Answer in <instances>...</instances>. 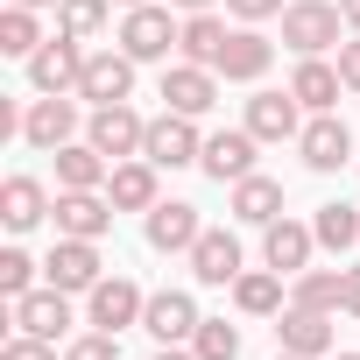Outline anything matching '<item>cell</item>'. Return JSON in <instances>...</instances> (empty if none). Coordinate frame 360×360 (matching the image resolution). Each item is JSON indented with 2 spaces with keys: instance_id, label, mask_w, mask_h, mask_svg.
<instances>
[{
  "instance_id": "44",
  "label": "cell",
  "mask_w": 360,
  "mask_h": 360,
  "mask_svg": "<svg viewBox=\"0 0 360 360\" xmlns=\"http://www.w3.org/2000/svg\"><path fill=\"white\" fill-rule=\"evenodd\" d=\"M120 8H148V0H120Z\"/></svg>"
},
{
  "instance_id": "22",
  "label": "cell",
  "mask_w": 360,
  "mask_h": 360,
  "mask_svg": "<svg viewBox=\"0 0 360 360\" xmlns=\"http://www.w3.org/2000/svg\"><path fill=\"white\" fill-rule=\"evenodd\" d=\"M57 205H50V191L36 184V176H8V191H0V219H8V233H29V226H43Z\"/></svg>"
},
{
  "instance_id": "34",
  "label": "cell",
  "mask_w": 360,
  "mask_h": 360,
  "mask_svg": "<svg viewBox=\"0 0 360 360\" xmlns=\"http://www.w3.org/2000/svg\"><path fill=\"white\" fill-rule=\"evenodd\" d=\"M29 283H36V262L22 255V248H8V255H0V297H29Z\"/></svg>"
},
{
  "instance_id": "29",
  "label": "cell",
  "mask_w": 360,
  "mask_h": 360,
  "mask_svg": "<svg viewBox=\"0 0 360 360\" xmlns=\"http://www.w3.org/2000/svg\"><path fill=\"white\" fill-rule=\"evenodd\" d=\"M339 290H346V269H297L290 304H304V311H339Z\"/></svg>"
},
{
  "instance_id": "24",
  "label": "cell",
  "mask_w": 360,
  "mask_h": 360,
  "mask_svg": "<svg viewBox=\"0 0 360 360\" xmlns=\"http://www.w3.org/2000/svg\"><path fill=\"white\" fill-rule=\"evenodd\" d=\"M339 64H325V57H304L297 71H290V92H297V106H311V113H332L339 106Z\"/></svg>"
},
{
  "instance_id": "23",
  "label": "cell",
  "mask_w": 360,
  "mask_h": 360,
  "mask_svg": "<svg viewBox=\"0 0 360 360\" xmlns=\"http://www.w3.org/2000/svg\"><path fill=\"white\" fill-rule=\"evenodd\" d=\"M113 176V162L92 148V141H64L57 148V191H99Z\"/></svg>"
},
{
  "instance_id": "12",
  "label": "cell",
  "mask_w": 360,
  "mask_h": 360,
  "mask_svg": "<svg viewBox=\"0 0 360 360\" xmlns=\"http://www.w3.org/2000/svg\"><path fill=\"white\" fill-rule=\"evenodd\" d=\"M297 148H304V169H318V176H332L346 155H353V134H346V120L339 113H318L304 134H297Z\"/></svg>"
},
{
  "instance_id": "18",
  "label": "cell",
  "mask_w": 360,
  "mask_h": 360,
  "mask_svg": "<svg viewBox=\"0 0 360 360\" xmlns=\"http://www.w3.org/2000/svg\"><path fill=\"white\" fill-rule=\"evenodd\" d=\"M141 325H148L162 346L191 339V332H198V304H191V290H155V297H148V311H141Z\"/></svg>"
},
{
  "instance_id": "2",
  "label": "cell",
  "mask_w": 360,
  "mask_h": 360,
  "mask_svg": "<svg viewBox=\"0 0 360 360\" xmlns=\"http://www.w3.org/2000/svg\"><path fill=\"white\" fill-rule=\"evenodd\" d=\"M85 141L106 155V162H127V155H141V141H148V120L120 99V106H92V120H85Z\"/></svg>"
},
{
  "instance_id": "39",
  "label": "cell",
  "mask_w": 360,
  "mask_h": 360,
  "mask_svg": "<svg viewBox=\"0 0 360 360\" xmlns=\"http://www.w3.org/2000/svg\"><path fill=\"white\" fill-rule=\"evenodd\" d=\"M339 311H353V318H360V269H346V290H339Z\"/></svg>"
},
{
  "instance_id": "1",
  "label": "cell",
  "mask_w": 360,
  "mask_h": 360,
  "mask_svg": "<svg viewBox=\"0 0 360 360\" xmlns=\"http://www.w3.org/2000/svg\"><path fill=\"white\" fill-rule=\"evenodd\" d=\"M339 0H290L283 8V43L297 57H318V50H339Z\"/></svg>"
},
{
  "instance_id": "3",
  "label": "cell",
  "mask_w": 360,
  "mask_h": 360,
  "mask_svg": "<svg viewBox=\"0 0 360 360\" xmlns=\"http://www.w3.org/2000/svg\"><path fill=\"white\" fill-rule=\"evenodd\" d=\"M141 311H148V297H141V283H127V276H99V283L85 290V325H99V332L141 325Z\"/></svg>"
},
{
  "instance_id": "36",
  "label": "cell",
  "mask_w": 360,
  "mask_h": 360,
  "mask_svg": "<svg viewBox=\"0 0 360 360\" xmlns=\"http://www.w3.org/2000/svg\"><path fill=\"white\" fill-rule=\"evenodd\" d=\"M0 360H57V346H50V339H36V332H15L8 346H0Z\"/></svg>"
},
{
  "instance_id": "32",
  "label": "cell",
  "mask_w": 360,
  "mask_h": 360,
  "mask_svg": "<svg viewBox=\"0 0 360 360\" xmlns=\"http://www.w3.org/2000/svg\"><path fill=\"white\" fill-rule=\"evenodd\" d=\"M191 353H198V360H240V332H233L226 318H198Z\"/></svg>"
},
{
  "instance_id": "35",
  "label": "cell",
  "mask_w": 360,
  "mask_h": 360,
  "mask_svg": "<svg viewBox=\"0 0 360 360\" xmlns=\"http://www.w3.org/2000/svg\"><path fill=\"white\" fill-rule=\"evenodd\" d=\"M64 360H120V332H99V325H92L85 339H71Z\"/></svg>"
},
{
  "instance_id": "4",
  "label": "cell",
  "mask_w": 360,
  "mask_h": 360,
  "mask_svg": "<svg viewBox=\"0 0 360 360\" xmlns=\"http://www.w3.org/2000/svg\"><path fill=\"white\" fill-rule=\"evenodd\" d=\"M141 155L155 162V169H184V162H198L205 155V141H198V127H191V113H155L148 120V141H141Z\"/></svg>"
},
{
  "instance_id": "16",
  "label": "cell",
  "mask_w": 360,
  "mask_h": 360,
  "mask_svg": "<svg viewBox=\"0 0 360 360\" xmlns=\"http://www.w3.org/2000/svg\"><path fill=\"white\" fill-rule=\"evenodd\" d=\"M64 297H71V290H57V283H50V290H29V297H15V304H8V311H15V332L57 339V332L71 325V304H64Z\"/></svg>"
},
{
  "instance_id": "25",
  "label": "cell",
  "mask_w": 360,
  "mask_h": 360,
  "mask_svg": "<svg viewBox=\"0 0 360 360\" xmlns=\"http://www.w3.org/2000/svg\"><path fill=\"white\" fill-rule=\"evenodd\" d=\"M43 269H50V283H57V290H92V283H99V248L64 233V240H57V255H50Z\"/></svg>"
},
{
  "instance_id": "9",
  "label": "cell",
  "mask_w": 360,
  "mask_h": 360,
  "mask_svg": "<svg viewBox=\"0 0 360 360\" xmlns=\"http://www.w3.org/2000/svg\"><path fill=\"white\" fill-rule=\"evenodd\" d=\"M162 99H169V113H212L219 106V71L212 64H169L162 71Z\"/></svg>"
},
{
  "instance_id": "26",
  "label": "cell",
  "mask_w": 360,
  "mask_h": 360,
  "mask_svg": "<svg viewBox=\"0 0 360 360\" xmlns=\"http://www.w3.org/2000/svg\"><path fill=\"white\" fill-rule=\"evenodd\" d=\"M233 219H248V226H269V219H283V184L276 176H240L233 184Z\"/></svg>"
},
{
  "instance_id": "17",
  "label": "cell",
  "mask_w": 360,
  "mask_h": 360,
  "mask_svg": "<svg viewBox=\"0 0 360 360\" xmlns=\"http://www.w3.org/2000/svg\"><path fill=\"white\" fill-rule=\"evenodd\" d=\"M276 339H283V353L318 360V353H332V311H304V304H290V311L276 318Z\"/></svg>"
},
{
  "instance_id": "37",
  "label": "cell",
  "mask_w": 360,
  "mask_h": 360,
  "mask_svg": "<svg viewBox=\"0 0 360 360\" xmlns=\"http://www.w3.org/2000/svg\"><path fill=\"white\" fill-rule=\"evenodd\" d=\"M226 8H233L240 22H269V15H283V0H226Z\"/></svg>"
},
{
  "instance_id": "14",
  "label": "cell",
  "mask_w": 360,
  "mask_h": 360,
  "mask_svg": "<svg viewBox=\"0 0 360 360\" xmlns=\"http://www.w3.org/2000/svg\"><path fill=\"white\" fill-rule=\"evenodd\" d=\"M311 248H318V233H311V226H297V219H269V226H262V262H269L276 276L311 269Z\"/></svg>"
},
{
  "instance_id": "7",
  "label": "cell",
  "mask_w": 360,
  "mask_h": 360,
  "mask_svg": "<svg viewBox=\"0 0 360 360\" xmlns=\"http://www.w3.org/2000/svg\"><path fill=\"white\" fill-rule=\"evenodd\" d=\"M127 92H134V57H127V50H92V57H85V78H78V99L120 106Z\"/></svg>"
},
{
  "instance_id": "41",
  "label": "cell",
  "mask_w": 360,
  "mask_h": 360,
  "mask_svg": "<svg viewBox=\"0 0 360 360\" xmlns=\"http://www.w3.org/2000/svg\"><path fill=\"white\" fill-rule=\"evenodd\" d=\"M176 8H184V15H212V0H176Z\"/></svg>"
},
{
  "instance_id": "5",
  "label": "cell",
  "mask_w": 360,
  "mask_h": 360,
  "mask_svg": "<svg viewBox=\"0 0 360 360\" xmlns=\"http://www.w3.org/2000/svg\"><path fill=\"white\" fill-rule=\"evenodd\" d=\"M85 43L78 36H50L36 57H29V85L36 92H78V78H85Z\"/></svg>"
},
{
  "instance_id": "46",
  "label": "cell",
  "mask_w": 360,
  "mask_h": 360,
  "mask_svg": "<svg viewBox=\"0 0 360 360\" xmlns=\"http://www.w3.org/2000/svg\"><path fill=\"white\" fill-rule=\"evenodd\" d=\"M332 360H360V353H332Z\"/></svg>"
},
{
  "instance_id": "19",
  "label": "cell",
  "mask_w": 360,
  "mask_h": 360,
  "mask_svg": "<svg viewBox=\"0 0 360 360\" xmlns=\"http://www.w3.org/2000/svg\"><path fill=\"white\" fill-rule=\"evenodd\" d=\"M198 169L212 176V184H240V176H255V134L248 127L240 134H212L205 155H198Z\"/></svg>"
},
{
  "instance_id": "28",
  "label": "cell",
  "mask_w": 360,
  "mask_h": 360,
  "mask_svg": "<svg viewBox=\"0 0 360 360\" xmlns=\"http://www.w3.org/2000/svg\"><path fill=\"white\" fill-rule=\"evenodd\" d=\"M176 50H184V64H219V50H226V22H219V15H191L184 36H176Z\"/></svg>"
},
{
  "instance_id": "42",
  "label": "cell",
  "mask_w": 360,
  "mask_h": 360,
  "mask_svg": "<svg viewBox=\"0 0 360 360\" xmlns=\"http://www.w3.org/2000/svg\"><path fill=\"white\" fill-rule=\"evenodd\" d=\"M155 360H198V353H184V346H162V353H155Z\"/></svg>"
},
{
  "instance_id": "11",
  "label": "cell",
  "mask_w": 360,
  "mask_h": 360,
  "mask_svg": "<svg viewBox=\"0 0 360 360\" xmlns=\"http://www.w3.org/2000/svg\"><path fill=\"white\" fill-rule=\"evenodd\" d=\"M269 64H276V43H269L262 29H233L212 71H219V78H233V85H255V78H269Z\"/></svg>"
},
{
  "instance_id": "15",
  "label": "cell",
  "mask_w": 360,
  "mask_h": 360,
  "mask_svg": "<svg viewBox=\"0 0 360 360\" xmlns=\"http://www.w3.org/2000/svg\"><path fill=\"white\" fill-rule=\"evenodd\" d=\"M191 276H198V283H212V290H226V283L240 276V240H233L226 226H205V233H198V248H191Z\"/></svg>"
},
{
  "instance_id": "13",
  "label": "cell",
  "mask_w": 360,
  "mask_h": 360,
  "mask_svg": "<svg viewBox=\"0 0 360 360\" xmlns=\"http://www.w3.org/2000/svg\"><path fill=\"white\" fill-rule=\"evenodd\" d=\"M106 226H113V198H106V191H57V233L99 240Z\"/></svg>"
},
{
  "instance_id": "40",
  "label": "cell",
  "mask_w": 360,
  "mask_h": 360,
  "mask_svg": "<svg viewBox=\"0 0 360 360\" xmlns=\"http://www.w3.org/2000/svg\"><path fill=\"white\" fill-rule=\"evenodd\" d=\"M339 15H346V29L360 36V0H339Z\"/></svg>"
},
{
  "instance_id": "38",
  "label": "cell",
  "mask_w": 360,
  "mask_h": 360,
  "mask_svg": "<svg viewBox=\"0 0 360 360\" xmlns=\"http://www.w3.org/2000/svg\"><path fill=\"white\" fill-rule=\"evenodd\" d=\"M339 78L360 92V36H353V43H339Z\"/></svg>"
},
{
  "instance_id": "8",
  "label": "cell",
  "mask_w": 360,
  "mask_h": 360,
  "mask_svg": "<svg viewBox=\"0 0 360 360\" xmlns=\"http://www.w3.org/2000/svg\"><path fill=\"white\" fill-rule=\"evenodd\" d=\"M198 205H184V198H155L148 205V248L155 255H191L198 248Z\"/></svg>"
},
{
  "instance_id": "45",
  "label": "cell",
  "mask_w": 360,
  "mask_h": 360,
  "mask_svg": "<svg viewBox=\"0 0 360 360\" xmlns=\"http://www.w3.org/2000/svg\"><path fill=\"white\" fill-rule=\"evenodd\" d=\"M276 360H304V353H276Z\"/></svg>"
},
{
  "instance_id": "10",
  "label": "cell",
  "mask_w": 360,
  "mask_h": 360,
  "mask_svg": "<svg viewBox=\"0 0 360 360\" xmlns=\"http://www.w3.org/2000/svg\"><path fill=\"white\" fill-rule=\"evenodd\" d=\"M71 134H78V106H71L64 92H43V99L22 113V141H29V148H50V155H57Z\"/></svg>"
},
{
  "instance_id": "27",
  "label": "cell",
  "mask_w": 360,
  "mask_h": 360,
  "mask_svg": "<svg viewBox=\"0 0 360 360\" xmlns=\"http://www.w3.org/2000/svg\"><path fill=\"white\" fill-rule=\"evenodd\" d=\"M233 304H240L248 318L283 311V276H276V269H240V276H233Z\"/></svg>"
},
{
  "instance_id": "20",
  "label": "cell",
  "mask_w": 360,
  "mask_h": 360,
  "mask_svg": "<svg viewBox=\"0 0 360 360\" xmlns=\"http://www.w3.org/2000/svg\"><path fill=\"white\" fill-rule=\"evenodd\" d=\"M248 134L255 141H297V92H255L248 99Z\"/></svg>"
},
{
  "instance_id": "30",
  "label": "cell",
  "mask_w": 360,
  "mask_h": 360,
  "mask_svg": "<svg viewBox=\"0 0 360 360\" xmlns=\"http://www.w3.org/2000/svg\"><path fill=\"white\" fill-rule=\"evenodd\" d=\"M43 50V29H36V8H8V15H0V57H36Z\"/></svg>"
},
{
  "instance_id": "31",
  "label": "cell",
  "mask_w": 360,
  "mask_h": 360,
  "mask_svg": "<svg viewBox=\"0 0 360 360\" xmlns=\"http://www.w3.org/2000/svg\"><path fill=\"white\" fill-rule=\"evenodd\" d=\"M311 233H318V248H332V255H346V248L360 240V212H353V205H318V219H311Z\"/></svg>"
},
{
  "instance_id": "33",
  "label": "cell",
  "mask_w": 360,
  "mask_h": 360,
  "mask_svg": "<svg viewBox=\"0 0 360 360\" xmlns=\"http://www.w3.org/2000/svg\"><path fill=\"white\" fill-rule=\"evenodd\" d=\"M106 8H113V0H64V8H57V22H64V36L92 43V36L106 29Z\"/></svg>"
},
{
  "instance_id": "21",
  "label": "cell",
  "mask_w": 360,
  "mask_h": 360,
  "mask_svg": "<svg viewBox=\"0 0 360 360\" xmlns=\"http://www.w3.org/2000/svg\"><path fill=\"white\" fill-rule=\"evenodd\" d=\"M106 198H113V212H148V205H155V162H148V155H127V162H113V176H106Z\"/></svg>"
},
{
  "instance_id": "43",
  "label": "cell",
  "mask_w": 360,
  "mask_h": 360,
  "mask_svg": "<svg viewBox=\"0 0 360 360\" xmlns=\"http://www.w3.org/2000/svg\"><path fill=\"white\" fill-rule=\"evenodd\" d=\"M8 8H64V0H8Z\"/></svg>"
},
{
  "instance_id": "6",
  "label": "cell",
  "mask_w": 360,
  "mask_h": 360,
  "mask_svg": "<svg viewBox=\"0 0 360 360\" xmlns=\"http://www.w3.org/2000/svg\"><path fill=\"white\" fill-rule=\"evenodd\" d=\"M176 36H184V29H176V22H169V8H155V0H148V8H127V22H120V50H127L134 64L169 57V43H176Z\"/></svg>"
}]
</instances>
